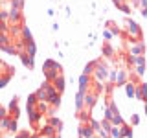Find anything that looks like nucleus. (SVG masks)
Masks as SVG:
<instances>
[{"instance_id": "nucleus-1", "label": "nucleus", "mask_w": 147, "mask_h": 138, "mask_svg": "<svg viewBox=\"0 0 147 138\" xmlns=\"http://www.w3.org/2000/svg\"><path fill=\"white\" fill-rule=\"evenodd\" d=\"M109 74H110V68H109V63L103 61V59H99L98 63H96V70L92 74V77H94V81L101 83V85H105L109 79Z\"/></svg>"}, {"instance_id": "nucleus-2", "label": "nucleus", "mask_w": 147, "mask_h": 138, "mask_svg": "<svg viewBox=\"0 0 147 138\" xmlns=\"http://www.w3.org/2000/svg\"><path fill=\"white\" fill-rule=\"evenodd\" d=\"M129 55H134V57L145 55V44H144V41L131 39V46H129Z\"/></svg>"}, {"instance_id": "nucleus-3", "label": "nucleus", "mask_w": 147, "mask_h": 138, "mask_svg": "<svg viewBox=\"0 0 147 138\" xmlns=\"http://www.w3.org/2000/svg\"><path fill=\"white\" fill-rule=\"evenodd\" d=\"M127 81H129V72L123 66H119L118 70H116V81H114V85H116V87H121V85H125Z\"/></svg>"}, {"instance_id": "nucleus-4", "label": "nucleus", "mask_w": 147, "mask_h": 138, "mask_svg": "<svg viewBox=\"0 0 147 138\" xmlns=\"http://www.w3.org/2000/svg\"><path fill=\"white\" fill-rule=\"evenodd\" d=\"M127 30H129V33L134 35V39L142 41V30H140V26H138L132 18H127Z\"/></svg>"}, {"instance_id": "nucleus-5", "label": "nucleus", "mask_w": 147, "mask_h": 138, "mask_svg": "<svg viewBox=\"0 0 147 138\" xmlns=\"http://www.w3.org/2000/svg\"><path fill=\"white\" fill-rule=\"evenodd\" d=\"M134 70L138 77H142L145 74V55H140V57L134 59Z\"/></svg>"}, {"instance_id": "nucleus-6", "label": "nucleus", "mask_w": 147, "mask_h": 138, "mask_svg": "<svg viewBox=\"0 0 147 138\" xmlns=\"http://www.w3.org/2000/svg\"><path fill=\"white\" fill-rule=\"evenodd\" d=\"M98 98H99V94H96L94 90H88V92L85 94V109H88V110H90V109L96 105Z\"/></svg>"}, {"instance_id": "nucleus-7", "label": "nucleus", "mask_w": 147, "mask_h": 138, "mask_svg": "<svg viewBox=\"0 0 147 138\" xmlns=\"http://www.w3.org/2000/svg\"><path fill=\"white\" fill-rule=\"evenodd\" d=\"M90 85H92V77L83 74V76L79 77V92H88L90 90Z\"/></svg>"}, {"instance_id": "nucleus-8", "label": "nucleus", "mask_w": 147, "mask_h": 138, "mask_svg": "<svg viewBox=\"0 0 147 138\" xmlns=\"http://www.w3.org/2000/svg\"><path fill=\"white\" fill-rule=\"evenodd\" d=\"M79 136L81 138H92L94 136V131H92L90 123H81L79 125Z\"/></svg>"}, {"instance_id": "nucleus-9", "label": "nucleus", "mask_w": 147, "mask_h": 138, "mask_svg": "<svg viewBox=\"0 0 147 138\" xmlns=\"http://www.w3.org/2000/svg\"><path fill=\"white\" fill-rule=\"evenodd\" d=\"M136 98L142 101H147V85L145 83H138L136 85Z\"/></svg>"}, {"instance_id": "nucleus-10", "label": "nucleus", "mask_w": 147, "mask_h": 138, "mask_svg": "<svg viewBox=\"0 0 147 138\" xmlns=\"http://www.w3.org/2000/svg\"><path fill=\"white\" fill-rule=\"evenodd\" d=\"M39 133H40V136H44V138H46V136H53V135H59V133L55 131V129H53L52 125H50V123H44V125L39 129Z\"/></svg>"}, {"instance_id": "nucleus-11", "label": "nucleus", "mask_w": 147, "mask_h": 138, "mask_svg": "<svg viewBox=\"0 0 147 138\" xmlns=\"http://www.w3.org/2000/svg\"><path fill=\"white\" fill-rule=\"evenodd\" d=\"M48 103L52 105V107H59V103H61V92L53 90L52 94H50V98H48Z\"/></svg>"}, {"instance_id": "nucleus-12", "label": "nucleus", "mask_w": 147, "mask_h": 138, "mask_svg": "<svg viewBox=\"0 0 147 138\" xmlns=\"http://www.w3.org/2000/svg\"><path fill=\"white\" fill-rule=\"evenodd\" d=\"M46 70H61V64L53 61V59H48V61H44V66H42V72Z\"/></svg>"}, {"instance_id": "nucleus-13", "label": "nucleus", "mask_w": 147, "mask_h": 138, "mask_svg": "<svg viewBox=\"0 0 147 138\" xmlns=\"http://www.w3.org/2000/svg\"><path fill=\"white\" fill-rule=\"evenodd\" d=\"M52 85L55 87V90H57V92H61V94H63V92H64V77L63 76H57L52 81Z\"/></svg>"}, {"instance_id": "nucleus-14", "label": "nucleus", "mask_w": 147, "mask_h": 138, "mask_svg": "<svg viewBox=\"0 0 147 138\" xmlns=\"http://www.w3.org/2000/svg\"><path fill=\"white\" fill-rule=\"evenodd\" d=\"M48 123H50V125H52V127H53L57 133L63 129V122H61L59 118H55V116H50V118H48Z\"/></svg>"}, {"instance_id": "nucleus-15", "label": "nucleus", "mask_w": 147, "mask_h": 138, "mask_svg": "<svg viewBox=\"0 0 147 138\" xmlns=\"http://www.w3.org/2000/svg\"><path fill=\"white\" fill-rule=\"evenodd\" d=\"M125 90H127V96H129V98H136V85L132 81H127L125 83Z\"/></svg>"}, {"instance_id": "nucleus-16", "label": "nucleus", "mask_w": 147, "mask_h": 138, "mask_svg": "<svg viewBox=\"0 0 147 138\" xmlns=\"http://www.w3.org/2000/svg\"><path fill=\"white\" fill-rule=\"evenodd\" d=\"M114 55H116V52H114V48L110 46L109 43H105L103 44V57H109V59H112Z\"/></svg>"}, {"instance_id": "nucleus-17", "label": "nucleus", "mask_w": 147, "mask_h": 138, "mask_svg": "<svg viewBox=\"0 0 147 138\" xmlns=\"http://www.w3.org/2000/svg\"><path fill=\"white\" fill-rule=\"evenodd\" d=\"M57 76H61V70H46L44 72V77H46V81H48V83H52Z\"/></svg>"}, {"instance_id": "nucleus-18", "label": "nucleus", "mask_w": 147, "mask_h": 138, "mask_svg": "<svg viewBox=\"0 0 147 138\" xmlns=\"http://www.w3.org/2000/svg\"><path fill=\"white\" fill-rule=\"evenodd\" d=\"M112 138H123V135H121V127H118V125H112L110 127V133H109Z\"/></svg>"}, {"instance_id": "nucleus-19", "label": "nucleus", "mask_w": 147, "mask_h": 138, "mask_svg": "<svg viewBox=\"0 0 147 138\" xmlns=\"http://www.w3.org/2000/svg\"><path fill=\"white\" fill-rule=\"evenodd\" d=\"M121 135H123V138H132V129L129 123H123L121 125Z\"/></svg>"}, {"instance_id": "nucleus-20", "label": "nucleus", "mask_w": 147, "mask_h": 138, "mask_svg": "<svg viewBox=\"0 0 147 138\" xmlns=\"http://www.w3.org/2000/svg\"><path fill=\"white\" fill-rule=\"evenodd\" d=\"M96 63H98V61H90L85 66V76H90L92 77V74H94V70H96Z\"/></svg>"}, {"instance_id": "nucleus-21", "label": "nucleus", "mask_w": 147, "mask_h": 138, "mask_svg": "<svg viewBox=\"0 0 147 138\" xmlns=\"http://www.w3.org/2000/svg\"><path fill=\"white\" fill-rule=\"evenodd\" d=\"M17 131V120L7 116V133H15Z\"/></svg>"}, {"instance_id": "nucleus-22", "label": "nucleus", "mask_w": 147, "mask_h": 138, "mask_svg": "<svg viewBox=\"0 0 147 138\" xmlns=\"http://www.w3.org/2000/svg\"><path fill=\"white\" fill-rule=\"evenodd\" d=\"M7 131V118H0V135Z\"/></svg>"}, {"instance_id": "nucleus-23", "label": "nucleus", "mask_w": 147, "mask_h": 138, "mask_svg": "<svg viewBox=\"0 0 147 138\" xmlns=\"http://www.w3.org/2000/svg\"><path fill=\"white\" fill-rule=\"evenodd\" d=\"M118 9H121L123 13H131V6H129L127 2H121V4L118 6Z\"/></svg>"}, {"instance_id": "nucleus-24", "label": "nucleus", "mask_w": 147, "mask_h": 138, "mask_svg": "<svg viewBox=\"0 0 147 138\" xmlns=\"http://www.w3.org/2000/svg\"><path fill=\"white\" fill-rule=\"evenodd\" d=\"M112 35H114V33H112L110 30H105V31H103V37H105V41H107V43H109L110 39H112Z\"/></svg>"}, {"instance_id": "nucleus-25", "label": "nucleus", "mask_w": 147, "mask_h": 138, "mask_svg": "<svg viewBox=\"0 0 147 138\" xmlns=\"http://www.w3.org/2000/svg\"><path fill=\"white\" fill-rule=\"evenodd\" d=\"M138 122H140V116H138V114H132V116H131V123H132V125H136Z\"/></svg>"}, {"instance_id": "nucleus-26", "label": "nucleus", "mask_w": 147, "mask_h": 138, "mask_svg": "<svg viewBox=\"0 0 147 138\" xmlns=\"http://www.w3.org/2000/svg\"><path fill=\"white\" fill-rule=\"evenodd\" d=\"M0 118H7V110L2 107V105H0Z\"/></svg>"}, {"instance_id": "nucleus-27", "label": "nucleus", "mask_w": 147, "mask_h": 138, "mask_svg": "<svg viewBox=\"0 0 147 138\" xmlns=\"http://www.w3.org/2000/svg\"><path fill=\"white\" fill-rule=\"evenodd\" d=\"M112 2H114V4H116V7H118V6H119V4H121V2H123V0H112Z\"/></svg>"}, {"instance_id": "nucleus-28", "label": "nucleus", "mask_w": 147, "mask_h": 138, "mask_svg": "<svg viewBox=\"0 0 147 138\" xmlns=\"http://www.w3.org/2000/svg\"><path fill=\"white\" fill-rule=\"evenodd\" d=\"M142 15H144V17H147V9H142Z\"/></svg>"}, {"instance_id": "nucleus-29", "label": "nucleus", "mask_w": 147, "mask_h": 138, "mask_svg": "<svg viewBox=\"0 0 147 138\" xmlns=\"http://www.w3.org/2000/svg\"><path fill=\"white\" fill-rule=\"evenodd\" d=\"M46 138H59V135H53V136H46Z\"/></svg>"}]
</instances>
